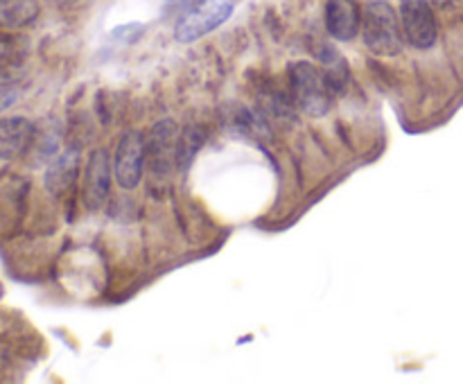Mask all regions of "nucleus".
<instances>
[{"label": "nucleus", "mask_w": 463, "mask_h": 384, "mask_svg": "<svg viewBox=\"0 0 463 384\" xmlns=\"http://www.w3.org/2000/svg\"><path fill=\"white\" fill-rule=\"evenodd\" d=\"M176 140H179V126L172 120H161L152 126L145 138V163H149L152 179H170L172 170L176 167Z\"/></svg>", "instance_id": "4"}, {"label": "nucleus", "mask_w": 463, "mask_h": 384, "mask_svg": "<svg viewBox=\"0 0 463 384\" xmlns=\"http://www.w3.org/2000/svg\"><path fill=\"white\" fill-rule=\"evenodd\" d=\"M111 188V158L107 149H95L86 163L84 174V201L90 211H99L107 203Z\"/></svg>", "instance_id": "7"}, {"label": "nucleus", "mask_w": 463, "mask_h": 384, "mask_svg": "<svg viewBox=\"0 0 463 384\" xmlns=\"http://www.w3.org/2000/svg\"><path fill=\"white\" fill-rule=\"evenodd\" d=\"M203 143H206V129L203 126L190 125L184 131H179V140H176V167H179V172L190 170Z\"/></svg>", "instance_id": "12"}, {"label": "nucleus", "mask_w": 463, "mask_h": 384, "mask_svg": "<svg viewBox=\"0 0 463 384\" xmlns=\"http://www.w3.org/2000/svg\"><path fill=\"white\" fill-rule=\"evenodd\" d=\"M289 93L294 104L310 117H321L330 111L333 90L326 81L324 72L310 61H297L288 70Z\"/></svg>", "instance_id": "2"}, {"label": "nucleus", "mask_w": 463, "mask_h": 384, "mask_svg": "<svg viewBox=\"0 0 463 384\" xmlns=\"http://www.w3.org/2000/svg\"><path fill=\"white\" fill-rule=\"evenodd\" d=\"M235 9V0H193L175 25V39L179 43H193L213 30L224 25Z\"/></svg>", "instance_id": "3"}, {"label": "nucleus", "mask_w": 463, "mask_h": 384, "mask_svg": "<svg viewBox=\"0 0 463 384\" xmlns=\"http://www.w3.org/2000/svg\"><path fill=\"white\" fill-rule=\"evenodd\" d=\"M362 41L378 57H396L402 52L405 34H402L401 14L387 0H369L362 7Z\"/></svg>", "instance_id": "1"}, {"label": "nucleus", "mask_w": 463, "mask_h": 384, "mask_svg": "<svg viewBox=\"0 0 463 384\" xmlns=\"http://www.w3.org/2000/svg\"><path fill=\"white\" fill-rule=\"evenodd\" d=\"M39 16L36 0H0V30H21Z\"/></svg>", "instance_id": "11"}, {"label": "nucleus", "mask_w": 463, "mask_h": 384, "mask_svg": "<svg viewBox=\"0 0 463 384\" xmlns=\"http://www.w3.org/2000/svg\"><path fill=\"white\" fill-rule=\"evenodd\" d=\"M80 172V149L68 147L66 152L57 154L54 161L45 170V188L52 194H63L77 179Z\"/></svg>", "instance_id": "10"}, {"label": "nucleus", "mask_w": 463, "mask_h": 384, "mask_svg": "<svg viewBox=\"0 0 463 384\" xmlns=\"http://www.w3.org/2000/svg\"><path fill=\"white\" fill-rule=\"evenodd\" d=\"M326 32L337 41H353L360 34L362 9L357 0H328L324 9Z\"/></svg>", "instance_id": "8"}, {"label": "nucleus", "mask_w": 463, "mask_h": 384, "mask_svg": "<svg viewBox=\"0 0 463 384\" xmlns=\"http://www.w3.org/2000/svg\"><path fill=\"white\" fill-rule=\"evenodd\" d=\"M439 3H448V0H439Z\"/></svg>", "instance_id": "15"}, {"label": "nucleus", "mask_w": 463, "mask_h": 384, "mask_svg": "<svg viewBox=\"0 0 463 384\" xmlns=\"http://www.w3.org/2000/svg\"><path fill=\"white\" fill-rule=\"evenodd\" d=\"M18 59V43L12 34L0 30V66H7Z\"/></svg>", "instance_id": "13"}, {"label": "nucleus", "mask_w": 463, "mask_h": 384, "mask_svg": "<svg viewBox=\"0 0 463 384\" xmlns=\"http://www.w3.org/2000/svg\"><path fill=\"white\" fill-rule=\"evenodd\" d=\"M36 126L25 116L0 117V161H14L34 143Z\"/></svg>", "instance_id": "9"}, {"label": "nucleus", "mask_w": 463, "mask_h": 384, "mask_svg": "<svg viewBox=\"0 0 463 384\" xmlns=\"http://www.w3.org/2000/svg\"><path fill=\"white\" fill-rule=\"evenodd\" d=\"M145 138L138 131H127L113 154V176L122 190H134L143 179Z\"/></svg>", "instance_id": "6"}, {"label": "nucleus", "mask_w": 463, "mask_h": 384, "mask_svg": "<svg viewBox=\"0 0 463 384\" xmlns=\"http://www.w3.org/2000/svg\"><path fill=\"white\" fill-rule=\"evenodd\" d=\"M405 41L416 50H430L439 39V23L428 0H401L398 5Z\"/></svg>", "instance_id": "5"}, {"label": "nucleus", "mask_w": 463, "mask_h": 384, "mask_svg": "<svg viewBox=\"0 0 463 384\" xmlns=\"http://www.w3.org/2000/svg\"><path fill=\"white\" fill-rule=\"evenodd\" d=\"M18 99V89L14 81L5 80V77H0V113L7 111L9 107H12L14 102Z\"/></svg>", "instance_id": "14"}]
</instances>
